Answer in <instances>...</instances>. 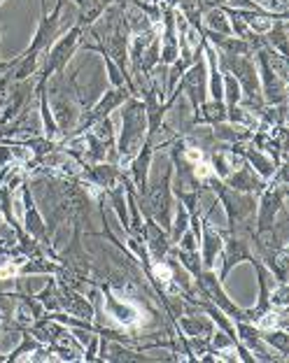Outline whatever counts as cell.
Returning a JSON list of instances; mask_svg holds the SVG:
<instances>
[{"instance_id": "obj_1", "label": "cell", "mask_w": 289, "mask_h": 363, "mask_svg": "<svg viewBox=\"0 0 289 363\" xmlns=\"http://www.w3.org/2000/svg\"><path fill=\"white\" fill-rule=\"evenodd\" d=\"M147 140V114L145 105L131 96L121 107V133L117 138V161L129 166Z\"/></svg>"}, {"instance_id": "obj_2", "label": "cell", "mask_w": 289, "mask_h": 363, "mask_svg": "<svg viewBox=\"0 0 289 363\" xmlns=\"http://www.w3.org/2000/svg\"><path fill=\"white\" fill-rule=\"evenodd\" d=\"M82 28L80 23H75L63 38H56V43L47 49V61L40 65L38 70V79H49L56 72H65V63H68L72 56H75L77 47L82 43Z\"/></svg>"}, {"instance_id": "obj_3", "label": "cell", "mask_w": 289, "mask_h": 363, "mask_svg": "<svg viewBox=\"0 0 289 363\" xmlns=\"http://www.w3.org/2000/svg\"><path fill=\"white\" fill-rule=\"evenodd\" d=\"M175 91L178 94H187L189 105H192L194 112L208 101V65H205L203 52L198 54L196 61L182 72V77H180Z\"/></svg>"}, {"instance_id": "obj_4", "label": "cell", "mask_w": 289, "mask_h": 363, "mask_svg": "<svg viewBox=\"0 0 289 363\" xmlns=\"http://www.w3.org/2000/svg\"><path fill=\"white\" fill-rule=\"evenodd\" d=\"M63 5L65 0H56V7L49 14H43L40 16V23H38V30L36 35H33V43L28 45V49L23 54L26 56H38L47 52L49 47L56 43V38H59V33L63 30Z\"/></svg>"}, {"instance_id": "obj_5", "label": "cell", "mask_w": 289, "mask_h": 363, "mask_svg": "<svg viewBox=\"0 0 289 363\" xmlns=\"http://www.w3.org/2000/svg\"><path fill=\"white\" fill-rule=\"evenodd\" d=\"M285 194H287V184H273L271 189H263L261 191V205L257 219H254V233L263 235L266 230L273 226V221L278 217V212L285 208Z\"/></svg>"}, {"instance_id": "obj_6", "label": "cell", "mask_w": 289, "mask_h": 363, "mask_svg": "<svg viewBox=\"0 0 289 363\" xmlns=\"http://www.w3.org/2000/svg\"><path fill=\"white\" fill-rule=\"evenodd\" d=\"M101 291H103V298H105L103 301L105 312L117 319L121 326H136L138 321L143 319V310H140L136 303H131L126 298H117V296L110 291V286H101Z\"/></svg>"}, {"instance_id": "obj_7", "label": "cell", "mask_w": 289, "mask_h": 363, "mask_svg": "<svg viewBox=\"0 0 289 363\" xmlns=\"http://www.w3.org/2000/svg\"><path fill=\"white\" fill-rule=\"evenodd\" d=\"M21 191H23V214H26V233L36 238L40 245H45L49 242V235H47L45 221L36 208V201H33V191L28 189V184H23Z\"/></svg>"}, {"instance_id": "obj_8", "label": "cell", "mask_w": 289, "mask_h": 363, "mask_svg": "<svg viewBox=\"0 0 289 363\" xmlns=\"http://www.w3.org/2000/svg\"><path fill=\"white\" fill-rule=\"evenodd\" d=\"M224 184L229 189H236V191H243V194H261L263 189H266V182H263L250 166H245V163L231 172V175L224 179Z\"/></svg>"}, {"instance_id": "obj_9", "label": "cell", "mask_w": 289, "mask_h": 363, "mask_svg": "<svg viewBox=\"0 0 289 363\" xmlns=\"http://www.w3.org/2000/svg\"><path fill=\"white\" fill-rule=\"evenodd\" d=\"M201 226H203V235H201V247H203V252H201V266H203V270H212L214 259L219 257L222 247H224V235H222L219 230H214L208 224V219H205Z\"/></svg>"}, {"instance_id": "obj_10", "label": "cell", "mask_w": 289, "mask_h": 363, "mask_svg": "<svg viewBox=\"0 0 289 363\" xmlns=\"http://www.w3.org/2000/svg\"><path fill=\"white\" fill-rule=\"evenodd\" d=\"M59 305L68 312V315L77 317V319H94V308L84 296H80L77 291H72L70 286L61 284V291H59Z\"/></svg>"}, {"instance_id": "obj_11", "label": "cell", "mask_w": 289, "mask_h": 363, "mask_svg": "<svg viewBox=\"0 0 289 363\" xmlns=\"http://www.w3.org/2000/svg\"><path fill=\"white\" fill-rule=\"evenodd\" d=\"M178 326L182 328L185 337H212L214 333V321L205 315H194V317H175Z\"/></svg>"}, {"instance_id": "obj_12", "label": "cell", "mask_w": 289, "mask_h": 363, "mask_svg": "<svg viewBox=\"0 0 289 363\" xmlns=\"http://www.w3.org/2000/svg\"><path fill=\"white\" fill-rule=\"evenodd\" d=\"M261 333V340L271 345V347H276L280 354H289V335L285 328H266V331H259Z\"/></svg>"}, {"instance_id": "obj_13", "label": "cell", "mask_w": 289, "mask_h": 363, "mask_svg": "<svg viewBox=\"0 0 289 363\" xmlns=\"http://www.w3.org/2000/svg\"><path fill=\"white\" fill-rule=\"evenodd\" d=\"M180 250L182 252H198V238L194 230H185L180 238Z\"/></svg>"}, {"instance_id": "obj_14", "label": "cell", "mask_w": 289, "mask_h": 363, "mask_svg": "<svg viewBox=\"0 0 289 363\" xmlns=\"http://www.w3.org/2000/svg\"><path fill=\"white\" fill-rule=\"evenodd\" d=\"M40 7H43V14H47V5H45V0H40Z\"/></svg>"}, {"instance_id": "obj_15", "label": "cell", "mask_w": 289, "mask_h": 363, "mask_svg": "<svg viewBox=\"0 0 289 363\" xmlns=\"http://www.w3.org/2000/svg\"><path fill=\"white\" fill-rule=\"evenodd\" d=\"M0 61H3V59H0Z\"/></svg>"}]
</instances>
